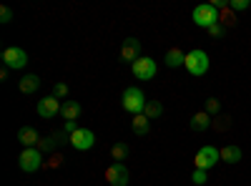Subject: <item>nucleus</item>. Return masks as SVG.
<instances>
[{
    "instance_id": "1",
    "label": "nucleus",
    "mask_w": 251,
    "mask_h": 186,
    "mask_svg": "<svg viewBox=\"0 0 251 186\" xmlns=\"http://www.w3.org/2000/svg\"><path fill=\"white\" fill-rule=\"evenodd\" d=\"M183 68L191 73V76H206L208 73V68H211V60H208V53L206 51H201V48H196V51H191V53H186V63H183Z\"/></svg>"
},
{
    "instance_id": "15",
    "label": "nucleus",
    "mask_w": 251,
    "mask_h": 186,
    "mask_svg": "<svg viewBox=\"0 0 251 186\" xmlns=\"http://www.w3.org/2000/svg\"><path fill=\"white\" fill-rule=\"evenodd\" d=\"M18 88H20V93H35V91L40 88V78H38L35 73H28V76L20 78Z\"/></svg>"
},
{
    "instance_id": "12",
    "label": "nucleus",
    "mask_w": 251,
    "mask_h": 186,
    "mask_svg": "<svg viewBox=\"0 0 251 186\" xmlns=\"http://www.w3.org/2000/svg\"><path fill=\"white\" fill-rule=\"evenodd\" d=\"M18 141L23 143V149H38L40 141H43V136H40L33 126H20L18 129Z\"/></svg>"
},
{
    "instance_id": "10",
    "label": "nucleus",
    "mask_w": 251,
    "mask_h": 186,
    "mask_svg": "<svg viewBox=\"0 0 251 186\" xmlns=\"http://www.w3.org/2000/svg\"><path fill=\"white\" fill-rule=\"evenodd\" d=\"M128 179H131V174H128V169H126V163H111V166L106 169V181L111 184V186H128Z\"/></svg>"
},
{
    "instance_id": "20",
    "label": "nucleus",
    "mask_w": 251,
    "mask_h": 186,
    "mask_svg": "<svg viewBox=\"0 0 251 186\" xmlns=\"http://www.w3.org/2000/svg\"><path fill=\"white\" fill-rule=\"evenodd\" d=\"M111 156H113V161H116V163H123L126 159H128V143H123V141H121V143H116V146L111 149Z\"/></svg>"
},
{
    "instance_id": "26",
    "label": "nucleus",
    "mask_w": 251,
    "mask_h": 186,
    "mask_svg": "<svg viewBox=\"0 0 251 186\" xmlns=\"http://www.w3.org/2000/svg\"><path fill=\"white\" fill-rule=\"evenodd\" d=\"M234 23H236L234 10H228V8H226V10H224V15H221V26L226 28V26H234Z\"/></svg>"
},
{
    "instance_id": "29",
    "label": "nucleus",
    "mask_w": 251,
    "mask_h": 186,
    "mask_svg": "<svg viewBox=\"0 0 251 186\" xmlns=\"http://www.w3.org/2000/svg\"><path fill=\"white\" fill-rule=\"evenodd\" d=\"M63 131H66L68 136H71V133H75V131H78V126H75V121H66V123H63Z\"/></svg>"
},
{
    "instance_id": "13",
    "label": "nucleus",
    "mask_w": 251,
    "mask_h": 186,
    "mask_svg": "<svg viewBox=\"0 0 251 186\" xmlns=\"http://www.w3.org/2000/svg\"><path fill=\"white\" fill-rule=\"evenodd\" d=\"M191 131H196V133H201V131H206V129H211V116H208L206 111H199V113H194V118H191Z\"/></svg>"
},
{
    "instance_id": "2",
    "label": "nucleus",
    "mask_w": 251,
    "mask_h": 186,
    "mask_svg": "<svg viewBox=\"0 0 251 186\" xmlns=\"http://www.w3.org/2000/svg\"><path fill=\"white\" fill-rule=\"evenodd\" d=\"M146 103H149V101H146L143 91H141V88H136V86L126 88V91H123V96H121V106H123V111H128L131 116H138V113H143Z\"/></svg>"
},
{
    "instance_id": "3",
    "label": "nucleus",
    "mask_w": 251,
    "mask_h": 186,
    "mask_svg": "<svg viewBox=\"0 0 251 186\" xmlns=\"http://www.w3.org/2000/svg\"><path fill=\"white\" fill-rule=\"evenodd\" d=\"M191 18H194V23L199 26V28H211V26H216V23H221V13L211 5V3H201V5H196L194 8V13H191Z\"/></svg>"
},
{
    "instance_id": "5",
    "label": "nucleus",
    "mask_w": 251,
    "mask_h": 186,
    "mask_svg": "<svg viewBox=\"0 0 251 186\" xmlns=\"http://www.w3.org/2000/svg\"><path fill=\"white\" fill-rule=\"evenodd\" d=\"M221 161V151L216 149V146H201L199 151H196V159H194V163H196V169H203V171H208V169H214L216 163Z\"/></svg>"
},
{
    "instance_id": "27",
    "label": "nucleus",
    "mask_w": 251,
    "mask_h": 186,
    "mask_svg": "<svg viewBox=\"0 0 251 186\" xmlns=\"http://www.w3.org/2000/svg\"><path fill=\"white\" fill-rule=\"evenodd\" d=\"M10 20H13V8L3 5L0 8V23H10Z\"/></svg>"
},
{
    "instance_id": "11",
    "label": "nucleus",
    "mask_w": 251,
    "mask_h": 186,
    "mask_svg": "<svg viewBox=\"0 0 251 186\" xmlns=\"http://www.w3.org/2000/svg\"><path fill=\"white\" fill-rule=\"evenodd\" d=\"M138 58H141V40L126 38L123 46H121V60H123V63H131V66H133Z\"/></svg>"
},
{
    "instance_id": "14",
    "label": "nucleus",
    "mask_w": 251,
    "mask_h": 186,
    "mask_svg": "<svg viewBox=\"0 0 251 186\" xmlns=\"http://www.w3.org/2000/svg\"><path fill=\"white\" fill-rule=\"evenodd\" d=\"M163 63L169 66V68H181V66L186 63V53H183L181 48H171L169 53H166V58H163Z\"/></svg>"
},
{
    "instance_id": "17",
    "label": "nucleus",
    "mask_w": 251,
    "mask_h": 186,
    "mask_svg": "<svg viewBox=\"0 0 251 186\" xmlns=\"http://www.w3.org/2000/svg\"><path fill=\"white\" fill-rule=\"evenodd\" d=\"M131 129H133V133H136V136H146V133L151 131V118H146L143 113L133 116V121H131Z\"/></svg>"
},
{
    "instance_id": "31",
    "label": "nucleus",
    "mask_w": 251,
    "mask_h": 186,
    "mask_svg": "<svg viewBox=\"0 0 251 186\" xmlns=\"http://www.w3.org/2000/svg\"><path fill=\"white\" fill-rule=\"evenodd\" d=\"M8 73H10L8 68H3V71H0V80H8Z\"/></svg>"
},
{
    "instance_id": "18",
    "label": "nucleus",
    "mask_w": 251,
    "mask_h": 186,
    "mask_svg": "<svg viewBox=\"0 0 251 186\" xmlns=\"http://www.w3.org/2000/svg\"><path fill=\"white\" fill-rule=\"evenodd\" d=\"M60 116L66 118V121H75V118L80 116V103H78V101H63Z\"/></svg>"
},
{
    "instance_id": "21",
    "label": "nucleus",
    "mask_w": 251,
    "mask_h": 186,
    "mask_svg": "<svg viewBox=\"0 0 251 186\" xmlns=\"http://www.w3.org/2000/svg\"><path fill=\"white\" fill-rule=\"evenodd\" d=\"M221 111V101L219 98H206V113L208 116H219Z\"/></svg>"
},
{
    "instance_id": "30",
    "label": "nucleus",
    "mask_w": 251,
    "mask_h": 186,
    "mask_svg": "<svg viewBox=\"0 0 251 186\" xmlns=\"http://www.w3.org/2000/svg\"><path fill=\"white\" fill-rule=\"evenodd\" d=\"M60 163H63V156H53V159L48 161V166H53V169H55V166H60Z\"/></svg>"
},
{
    "instance_id": "4",
    "label": "nucleus",
    "mask_w": 251,
    "mask_h": 186,
    "mask_svg": "<svg viewBox=\"0 0 251 186\" xmlns=\"http://www.w3.org/2000/svg\"><path fill=\"white\" fill-rule=\"evenodd\" d=\"M18 166L25 174H35L40 166H43V151L40 149H23L20 156H18Z\"/></svg>"
},
{
    "instance_id": "19",
    "label": "nucleus",
    "mask_w": 251,
    "mask_h": 186,
    "mask_svg": "<svg viewBox=\"0 0 251 186\" xmlns=\"http://www.w3.org/2000/svg\"><path fill=\"white\" fill-rule=\"evenodd\" d=\"M161 113H163V103H161V101H149V103H146V108H143V116H146V118L156 121Z\"/></svg>"
},
{
    "instance_id": "24",
    "label": "nucleus",
    "mask_w": 251,
    "mask_h": 186,
    "mask_svg": "<svg viewBox=\"0 0 251 186\" xmlns=\"http://www.w3.org/2000/svg\"><path fill=\"white\" fill-rule=\"evenodd\" d=\"M55 146H58V141H55V136H46L43 141H40V146H38V149H40V151H53Z\"/></svg>"
},
{
    "instance_id": "23",
    "label": "nucleus",
    "mask_w": 251,
    "mask_h": 186,
    "mask_svg": "<svg viewBox=\"0 0 251 186\" xmlns=\"http://www.w3.org/2000/svg\"><path fill=\"white\" fill-rule=\"evenodd\" d=\"M249 8H251L249 0H231V3H228V10H234V13H241V10H249Z\"/></svg>"
},
{
    "instance_id": "25",
    "label": "nucleus",
    "mask_w": 251,
    "mask_h": 186,
    "mask_svg": "<svg viewBox=\"0 0 251 186\" xmlns=\"http://www.w3.org/2000/svg\"><path fill=\"white\" fill-rule=\"evenodd\" d=\"M53 96L60 101V98H66L68 96V83H55L53 86Z\"/></svg>"
},
{
    "instance_id": "9",
    "label": "nucleus",
    "mask_w": 251,
    "mask_h": 186,
    "mask_svg": "<svg viewBox=\"0 0 251 186\" xmlns=\"http://www.w3.org/2000/svg\"><path fill=\"white\" fill-rule=\"evenodd\" d=\"M60 108H63V101H58L55 96H46V98L38 101L35 113L40 118H55V113H60Z\"/></svg>"
},
{
    "instance_id": "22",
    "label": "nucleus",
    "mask_w": 251,
    "mask_h": 186,
    "mask_svg": "<svg viewBox=\"0 0 251 186\" xmlns=\"http://www.w3.org/2000/svg\"><path fill=\"white\" fill-rule=\"evenodd\" d=\"M191 181H194L196 186H203V184L208 181V171H203V169H194V174H191Z\"/></svg>"
},
{
    "instance_id": "16",
    "label": "nucleus",
    "mask_w": 251,
    "mask_h": 186,
    "mask_svg": "<svg viewBox=\"0 0 251 186\" xmlns=\"http://www.w3.org/2000/svg\"><path fill=\"white\" fill-rule=\"evenodd\" d=\"M221 151V161L224 163H239L241 161V149L239 146H234V143H228V146H224V149H219Z\"/></svg>"
},
{
    "instance_id": "7",
    "label": "nucleus",
    "mask_w": 251,
    "mask_h": 186,
    "mask_svg": "<svg viewBox=\"0 0 251 186\" xmlns=\"http://www.w3.org/2000/svg\"><path fill=\"white\" fill-rule=\"evenodd\" d=\"M131 71H133V76H136L138 80H153L156 73H158V66H156V60H153V58L141 55L136 63L131 66Z\"/></svg>"
},
{
    "instance_id": "6",
    "label": "nucleus",
    "mask_w": 251,
    "mask_h": 186,
    "mask_svg": "<svg viewBox=\"0 0 251 186\" xmlns=\"http://www.w3.org/2000/svg\"><path fill=\"white\" fill-rule=\"evenodd\" d=\"M3 66L8 68V71H20V68H25L28 66V53L23 51V48H5L3 51Z\"/></svg>"
},
{
    "instance_id": "28",
    "label": "nucleus",
    "mask_w": 251,
    "mask_h": 186,
    "mask_svg": "<svg viewBox=\"0 0 251 186\" xmlns=\"http://www.w3.org/2000/svg\"><path fill=\"white\" fill-rule=\"evenodd\" d=\"M208 35H214V38H224V35H226V28H224L221 23H216V26L208 28Z\"/></svg>"
},
{
    "instance_id": "8",
    "label": "nucleus",
    "mask_w": 251,
    "mask_h": 186,
    "mask_svg": "<svg viewBox=\"0 0 251 186\" xmlns=\"http://www.w3.org/2000/svg\"><path fill=\"white\" fill-rule=\"evenodd\" d=\"M71 146L75 151H88L96 146V133L91 129H78L75 133H71Z\"/></svg>"
}]
</instances>
